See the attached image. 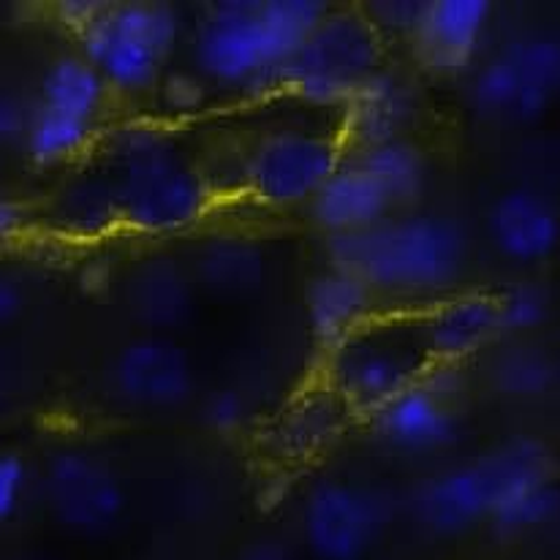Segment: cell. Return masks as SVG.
<instances>
[{
	"instance_id": "1",
	"label": "cell",
	"mask_w": 560,
	"mask_h": 560,
	"mask_svg": "<svg viewBox=\"0 0 560 560\" xmlns=\"http://www.w3.org/2000/svg\"><path fill=\"white\" fill-rule=\"evenodd\" d=\"M329 14L324 0H221L194 36V63L205 82L259 95L283 88L285 69Z\"/></svg>"
},
{
	"instance_id": "2",
	"label": "cell",
	"mask_w": 560,
	"mask_h": 560,
	"mask_svg": "<svg viewBox=\"0 0 560 560\" xmlns=\"http://www.w3.org/2000/svg\"><path fill=\"white\" fill-rule=\"evenodd\" d=\"M329 265L360 276L375 294L441 296L466 276L468 234L455 218L411 212L365 232L327 237Z\"/></svg>"
},
{
	"instance_id": "3",
	"label": "cell",
	"mask_w": 560,
	"mask_h": 560,
	"mask_svg": "<svg viewBox=\"0 0 560 560\" xmlns=\"http://www.w3.org/2000/svg\"><path fill=\"white\" fill-rule=\"evenodd\" d=\"M98 170L115 194L120 223L133 232H183L205 215L210 201L205 175L159 126H131L115 133Z\"/></svg>"
},
{
	"instance_id": "4",
	"label": "cell",
	"mask_w": 560,
	"mask_h": 560,
	"mask_svg": "<svg viewBox=\"0 0 560 560\" xmlns=\"http://www.w3.org/2000/svg\"><path fill=\"white\" fill-rule=\"evenodd\" d=\"M547 481H552V460L545 444L512 439L470 466L424 481L413 498V512L433 534L460 536Z\"/></svg>"
},
{
	"instance_id": "5",
	"label": "cell",
	"mask_w": 560,
	"mask_h": 560,
	"mask_svg": "<svg viewBox=\"0 0 560 560\" xmlns=\"http://www.w3.org/2000/svg\"><path fill=\"white\" fill-rule=\"evenodd\" d=\"M435 365L422 316L373 318L327 351L324 384L338 392L354 413L375 411L419 384Z\"/></svg>"
},
{
	"instance_id": "6",
	"label": "cell",
	"mask_w": 560,
	"mask_h": 560,
	"mask_svg": "<svg viewBox=\"0 0 560 560\" xmlns=\"http://www.w3.org/2000/svg\"><path fill=\"white\" fill-rule=\"evenodd\" d=\"M180 38V16L164 3H106L80 33L82 55L101 71L109 91L137 95L161 85Z\"/></svg>"
},
{
	"instance_id": "7",
	"label": "cell",
	"mask_w": 560,
	"mask_h": 560,
	"mask_svg": "<svg viewBox=\"0 0 560 560\" xmlns=\"http://www.w3.org/2000/svg\"><path fill=\"white\" fill-rule=\"evenodd\" d=\"M381 71V33L365 11H329L291 58L283 91L318 109H346Z\"/></svg>"
},
{
	"instance_id": "8",
	"label": "cell",
	"mask_w": 560,
	"mask_h": 560,
	"mask_svg": "<svg viewBox=\"0 0 560 560\" xmlns=\"http://www.w3.org/2000/svg\"><path fill=\"white\" fill-rule=\"evenodd\" d=\"M343 166L335 139L300 128L270 131L250 144L240 172L243 186L267 207L311 205L313 196Z\"/></svg>"
},
{
	"instance_id": "9",
	"label": "cell",
	"mask_w": 560,
	"mask_h": 560,
	"mask_svg": "<svg viewBox=\"0 0 560 560\" xmlns=\"http://www.w3.org/2000/svg\"><path fill=\"white\" fill-rule=\"evenodd\" d=\"M386 523L384 498L354 481H318L302 503V539L316 560H365Z\"/></svg>"
},
{
	"instance_id": "10",
	"label": "cell",
	"mask_w": 560,
	"mask_h": 560,
	"mask_svg": "<svg viewBox=\"0 0 560 560\" xmlns=\"http://www.w3.org/2000/svg\"><path fill=\"white\" fill-rule=\"evenodd\" d=\"M460 389L463 378L457 365L435 362L419 384L408 386L402 395L373 413L375 435L406 455H433L446 450L460 435V419H457Z\"/></svg>"
},
{
	"instance_id": "11",
	"label": "cell",
	"mask_w": 560,
	"mask_h": 560,
	"mask_svg": "<svg viewBox=\"0 0 560 560\" xmlns=\"http://www.w3.org/2000/svg\"><path fill=\"white\" fill-rule=\"evenodd\" d=\"M47 501L55 517L82 534H98L120 517L126 498L104 463L82 452H60L47 466Z\"/></svg>"
},
{
	"instance_id": "12",
	"label": "cell",
	"mask_w": 560,
	"mask_h": 560,
	"mask_svg": "<svg viewBox=\"0 0 560 560\" xmlns=\"http://www.w3.org/2000/svg\"><path fill=\"white\" fill-rule=\"evenodd\" d=\"M112 378L126 400L148 408L180 406L194 389L188 354L180 346L161 338L128 343L115 357Z\"/></svg>"
},
{
	"instance_id": "13",
	"label": "cell",
	"mask_w": 560,
	"mask_h": 560,
	"mask_svg": "<svg viewBox=\"0 0 560 560\" xmlns=\"http://www.w3.org/2000/svg\"><path fill=\"white\" fill-rule=\"evenodd\" d=\"M487 234L503 259L539 265L560 245V215L550 199L530 188H512L487 212Z\"/></svg>"
},
{
	"instance_id": "14",
	"label": "cell",
	"mask_w": 560,
	"mask_h": 560,
	"mask_svg": "<svg viewBox=\"0 0 560 560\" xmlns=\"http://www.w3.org/2000/svg\"><path fill=\"white\" fill-rule=\"evenodd\" d=\"M490 16V0H430L413 36V49L424 69L435 74L466 71L479 52Z\"/></svg>"
},
{
	"instance_id": "15",
	"label": "cell",
	"mask_w": 560,
	"mask_h": 560,
	"mask_svg": "<svg viewBox=\"0 0 560 560\" xmlns=\"http://www.w3.org/2000/svg\"><path fill=\"white\" fill-rule=\"evenodd\" d=\"M422 329L435 362L460 365L503 332L498 296L485 291L446 296L422 313Z\"/></svg>"
},
{
	"instance_id": "16",
	"label": "cell",
	"mask_w": 560,
	"mask_h": 560,
	"mask_svg": "<svg viewBox=\"0 0 560 560\" xmlns=\"http://www.w3.org/2000/svg\"><path fill=\"white\" fill-rule=\"evenodd\" d=\"M419 112L417 88L392 69L375 71L343 109V131L351 148H373L406 137Z\"/></svg>"
},
{
	"instance_id": "17",
	"label": "cell",
	"mask_w": 560,
	"mask_h": 560,
	"mask_svg": "<svg viewBox=\"0 0 560 560\" xmlns=\"http://www.w3.org/2000/svg\"><path fill=\"white\" fill-rule=\"evenodd\" d=\"M351 417L349 402L327 384L307 389L267 430V450L280 460H305L327 450Z\"/></svg>"
},
{
	"instance_id": "18",
	"label": "cell",
	"mask_w": 560,
	"mask_h": 560,
	"mask_svg": "<svg viewBox=\"0 0 560 560\" xmlns=\"http://www.w3.org/2000/svg\"><path fill=\"white\" fill-rule=\"evenodd\" d=\"M375 291L360 276L329 265L305 289L307 327L324 349H335L349 335L373 322Z\"/></svg>"
},
{
	"instance_id": "19",
	"label": "cell",
	"mask_w": 560,
	"mask_h": 560,
	"mask_svg": "<svg viewBox=\"0 0 560 560\" xmlns=\"http://www.w3.org/2000/svg\"><path fill=\"white\" fill-rule=\"evenodd\" d=\"M307 215L327 237L365 232L395 215V205L371 175L343 161L329 183L313 196Z\"/></svg>"
},
{
	"instance_id": "20",
	"label": "cell",
	"mask_w": 560,
	"mask_h": 560,
	"mask_svg": "<svg viewBox=\"0 0 560 560\" xmlns=\"http://www.w3.org/2000/svg\"><path fill=\"white\" fill-rule=\"evenodd\" d=\"M109 85L85 55H60L44 69L38 104L58 115L93 122L106 104Z\"/></svg>"
},
{
	"instance_id": "21",
	"label": "cell",
	"mask_w": 560,
	"mask_h": 560,
	"mask_svg": "<svg viewBox=\"0 0 560 560\" xmlns=\"http://www.w3.org/2000/svg\"><path fill=\"white\" fill-rule=\"evenodd\" d=\"M349 161L384 188L395 210L417 205L428 188V155L406 137L354 150Z\"/></svg>"
},
{
	"instance_id": "22",
	"label": "cell",
	"mask_w": 560,
	"mask_h": 560,
	"mask_svg": "<svg viewBox=\"0 0 560 560\" xmlns=\"http://www.w3.org/2000/svg\"><path fill=\"white\" fill-rule=\"evenodd\" d=\"M503 52L512 60L520 82L514 117L536 120L560 93V42L550 36H536L512 44Z\"/></svg>"
},
{
	"instance_id": "23",
	"label": "cell",
	"mask_w": 560,
	"mask_h": 560,
	"mask_svg": "<svg viewBox=\"0 0 560 560\" xmlns=\"http://www.w3.org/2000/svg\"><path fill=\"white\" fill-rule=\"evenodd\" d=\"M52 210L66 232L82 234V237H95V234L122 226L115 194H112L109 180H106L98 166L60 190Z\"/></svg>"
},
{
	"instance_id": "24",
	"label": "cell",
	"mask_w": 560,
	"mask_h": 560,
	"mask_svg": "<svg viewBox=\"0 0 560 560\" xmlns=\"http://www.w3.org/2000/svg\"><path fill=\"white\" fill-rule=\"evenodd\" d=\"M93 137V122L58 115V112L47 109L36 101V115H33L31 131H27L22 148H25V155L38 170H49V166H60L66 161L80 159L91 148Z\"/></svg>"
},
{
	"instance_id": "25",
	"label": "cell",
	"mask_w": 560,
	"mask_h": 560,
	"mask_svg": "<svg viewBox=\"0 0 560 560\" xmlns=\"http://www.w3.org/2000/svg\"><path fill=\"white\" fill-rule=\"evenodd\" d=\"M196 270H199L201 283L210 285L212 291L243 294L259 283L265 265L256 245L243 243V240H218L201 248Z\"/></svg>"
},
{
	"instance_id": "26",
	"label": "cell",
	"mask_w": 560,
	"mask_h": 560,
	"mask_svg": "<svg viewBox=\"0 0 560 560\" xmlns=\"http://www.w3.org/2000/svg\"><path fill=\"white\" fill-rule=\"evenodd\" d=\"M131 302L139 318L150 324H175L188 311V285L170 261L139 267L131 283Z\"/></svg>"
},
{
	"instance_id": "27",
	"label": "cell",
	"mask_w": 560,
	"mask_h": 560,
	"mask_svg": "<svg viewBox=\"0 0 560 560\" xmlns=\"http://www.w3.org/2000/svg\"><path fill=\"white\" fill-rule=\"evenodd\" d=\"M560 371L556 357L536 346H509L495 357L492 365V384L503 395L534 397L545 395L558 384Z\"/></svg>"
},
{
	"instance_id": "28",
	"label": "cell",
	"mask_w": 560,
	"mask_h": 560,
	"mask_svg": "<svg viewBox=\"0 0 560 560\" xmlns=\"http://www.w3.org/2000/svg\"><path fill=\"white\" fill-rule=\"evenodd\" d=\"M560 514V485L556 479L547 481V485L536 487L534 492H528L525 498H520L512 506L501 509V512L492 517V525L506 534H520V530L539 528V525L552 523Z\"/></svg>"
},
{
	"instance_id": "29",
	"label": "cell",
	"mask_w": 560,
	"mask_h": 560,
	"mask_svg": "<svg viewBox=\"0 0 560 560\" xmlns=\"http://www.w3.org/2000/svg\"><path fill=\"white\" fill-rule=\"evenodd\" d=\"M503 332H530L550 316V296L539 283H514L498 296Z\"/></svg>"
},
{
	"instance_id": "30",
	"label": "cell",
	"mask_w": 560,
	"mask_h": 560,
	"mask_svg": "<svg viewBox=\"0 0 560 560\" xmlns=\"http://www.w3.org/2000/svg\"><path fill=\"white\" fill-rule=\"evenodd\" d=\"M428 3L430 0H375L365 5V14L378 33H397V36L406 33L413 38L422 25Z\"/></svg>"
},
{
	"instance_id": "31",
	"label": "cell",
	"mask_w": 560,
	"mask_h": 560,
	"mask_svg": "<svg viewBox=\"0 0 560 560\" xmlns=\"http://www.w3.org/2000/svg\"><path fill=\"white\" fill-rule=\"evenodd\" d=\"M161 109L170 117H188L201 109L207 98V82L196 74H170L159 85Z\"/></svg>"
},
{
	"instance_id": "32",
	"label": "cell",
	"mask_w": 560,
	"mask_h": 560,
	"mask_svg": "<svg viewBox=\"0 0 560 560\" xmlns=\"http://www.w3.org/2000/svg\"><path fill=\"white\" fill-rule=\"evenodd\" d=\"M201 419L212 433H234L245 419V402L237 392H212L201 406Z\"/></svg>"
},
{
	"instance_id": "33",
	"label": "cell",
	"mask_w": 560,
	"mask_h": 560,
	"mask_svg": "<svg viewBox=\"0 0 560 560\" xmlns=\"http://www.w3.org/2000/svg\"><path fill=\"white\" fill-rule=\"evenodd\" d=\"M27 485V466L22 457L3 455L0 457V520H14L22 506Z\"/></svg>"
},
{
	"instance_id": "34",
	"label": "cell",
	"mask_w": 560,
	"mask_h": 560,
	"mask_svg": "<svg viewBox=\"0 0 560 560\" xmlns=\"http://www.w3.org/2000/svg\"><path fill=\"white\" fill-rule=\"evenodd\" d=\"M33 115H36V104H31L22 93L5 91L0 98V137L5 142H25Z\"/></svg>"
},
{
	"instance_id": "35",
	"label": "cell",
	"mask_w": 560,
	"mask_h": 560,
	"mask_svg": "<svg viewBox=\"0 0 560 560\" xmlns=\"http://www.w3.org/2000/svg\"><path fill=\"white\" fill-rule=\"evenodd\" d=\"M106 9V3H98V0H63V3H58V20L63 22L69 31H74L77 36H80L82 31H88V27L93 25L95 20H98L101 11Z\"/></svg>"
},
{
	"instance_id": "36",
	"label": "cell",
	"mask_w": 560,
	"mask_h": 560,
	"mask_svg": "<svg viewBox=\"0 0 560 560\" xmlns=\"http://www.w3.org/2000/svg\"><path fill=\"white\" fill-rule=\"evenodd\" d=\"M27 226V207L16 199L0 201V232L3 237H14Z\"/></svg>"
},
{
	"instance_id": "37",
	"label": "cell",
	"mask_w": 560,
	"mask_h": 560,
	"mask_svg": "<svg viewBox=\"0 0 560 560\" xmlns=\"http://www.w3.org/2000/svg\"><path fill=\"white\" fill-rule=\"evenodd\" d=\"M22 305H25V294H22L20 283L11 278L0 280V318L3 322H14L22 313Z\"/></svg>"
},
{
	"instance_id": "38",
	"label": "cell",
	"mask_w": 560,
	"mask_h": 560,
	"mask_svg": "<svg viewBox=\"0 0 560 560\" xmlns=\"http://www.w3.org/2000/svg\"><path fill=\"white\" fill-rule=\"evenodd\" d=\"M240 560H294V556H291L289 550H285L280 541H254L250 547H245L243 558Z\"/></svg>"
}]
</instances>
